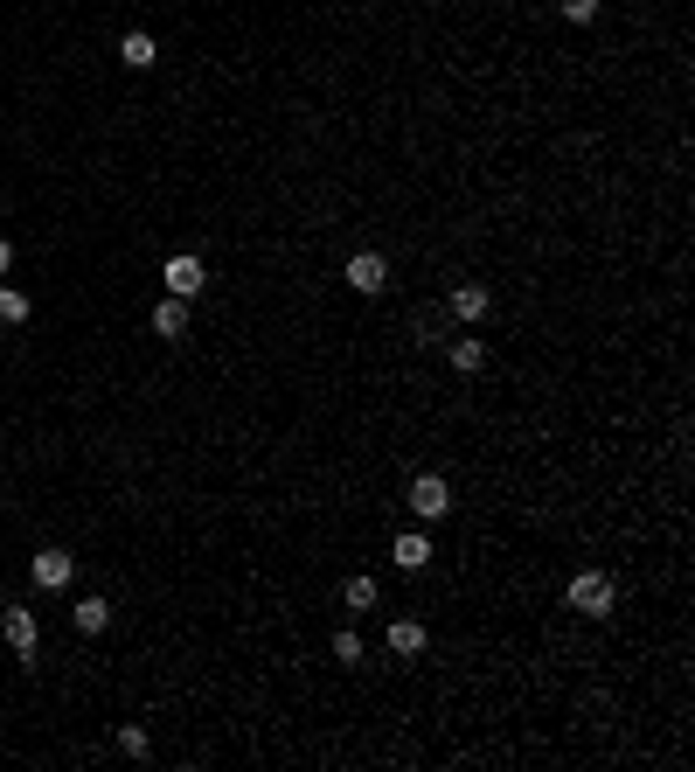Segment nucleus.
Returning a JSON list of instances; mask_svg holds the SVG:
<instances>
[{
  "label": "nucleus",
  "mask_w": 695,
  "mask_h": 772,
  "mask_svg": "<svg viewBox=\"0 0 695 772\" xmlns=\"http://www.w3.org/2000/svg\"><path fill=\"white\" fill-rule=\"evenodd\" d=\"M570 613L605 619L612 613V578H605V571H577V578H570Z\"/></svg>",
  "instance_id": "nucleus-1"
},
{
  "label": "nucleus",
  "mask_w": 695,
  "mask_h": 772,
  "mask_svg": "<svg viewBox=\"0 0 695 772\" xmlns=\"http://www.w3.org/2000/svg\"><path fill=\"white\" fill-rule=\"evenodd\" d=\"M480 362H487V341H473V334H466V341H452V369H459V376H473Z\"/></svg>",
  "instance_id": "nucleus-13"
},
{
  "label": "nucleus",
  "mask_w": 695,
  "mask_h": 772,
  "mask_svg": "<svg viewBox=\"0 0 695 772\" xmlns=\"http://www.w3.org/2000/svg\"><path fill=\"white\" fill-rule=\"evenodd\" d=\"M160 279H167V293H174V300H195V293L209 286L202 258H188V251H181V258H167V272H160Z\"/></svg>",
  "instance_id": "nucleus-4"
},
{
  "label": "nucleus",
  "mask_w": 695,
  "mask_h": 772,
  "mask_svg": "<svg viewBox=\"0 0 695 772\" xmlns=\"http://www.w3.org/2000/svg\"><path fill=\"white\" fill-rule=\"evenodd\" d=\"M411 508L424 515V522H445V515H452V487H445L438 473H417L411 480Z\"/></svg>",
  "instance_id": "nucleus-2"
},
{
  "label": "nucleus",
  "mask_w": 695,
  "mask_h": 772,
  "mask_svg": "<svg viewBox=\"0 0 695 772\" xmlns=\"http://www.w3.org/2000/svg\"><path fill=\"white\" fill-rule=\"evenodd\" d=\"M119 752H126V759H146V752H153V738H146L139 724H119Z\"/></svg>",
  "instance_id": "nucleus-16"
},
{
  "label": "nucleus",
  "mask_w": 695,
  "mask_h": 772,
  "mask_svg": "<svg viewBox=\"0 0 695 772\" xmlns=\"http://www.w3.org/2000/svg\"><path fill=\"white\" fill-rule=\"evenodd\" d=\"M153 56H160V49H153V35H126V42H119V63H126V70H153Z\"/></svg>",
  "instance_id": "nucleus-9"
},
{
  "label": "nucleus",
  "mask_w": 695,
  "mask_h": 772,
  "mask_svg": "<svg viewBox=\"0 0 695 772\" xmlns=\"http://www.w3.org/2000/svg\"><path fill=\"white\" fill-rule=\"evenodd\" d=\"M341 606H348V613H369V606H376V578H348V585H341Z\"/></svg>",
  "instance_id": "nucleus-14"
},
{
  "label": "nucleus",
  "mask_w": 695,
  "mask_h": 772,
  "mask_svg": "<svg viewBox=\"0 0 695 772\" xmlns=\"http://www.w3.org/2000/svg\"><path fill=\"white\" fill-rule=\"evenodd\" d=\"M0 633H7V647H14V654L35 668V647H42V633H35V613H28V606H7V613H0Z\"/></svg>",
  "instance_id": "nucleus-3"
},
{
  "label": "nucleus",
  "mask_w": 695,
  "mask_h": 772,
  "mask_svg": "<svg viewBox=\"0 0 695 772\" xmlns=\"http://www.w3.org/2000/svg\"><path fill=\"white\" fill-rule=\"evenodd\" d=\"M348 286H355V293H383V286H390V265H383L376 251H355V258H348Z\"/></svg>",
  "instance_id": "nucleus-5"
},
{
  "label": "nucleus",
  "mask_w": 695,
  "mask_h": 772,
  "mask_svg": "<svg viewBox=\"0 0 695 772\" xmlns=\"http://www.w3.org/2000/svg\"><path fill=\"white\" fill-rule=\"evenodd\" d=\"M70 619H77V633H105V626H112V606H105V599H84Z\"/></svg>",
  "instance_id": "nucleus-12"
},
{
  "label": "nucleus",
  "mask_w": 695,
  "mask_h": 772,
  "mask_svg": "<svg viewBox=\"0 0 695 772\" xmlns=\"http://www.w3.org/2000/svg\"><path fill=\"white\" fill-rule=\"evenodd\" d=\"M452 313H459V320H487V286H459V293H452Z\"/></svg>",
  "instance_id": "nucleus-11"
},
{
  "label": "nucleus",
  "mask_w": 695,
  "mask_h": 772,
  "mask_svg": "<svg viewBox=\"0 0 695 772\" xmlns=\"http://www.w3.org/2000/svg\"><path fill=\"white\" fill-rule=\"evenodd\" d=\"M28 571H35V585H42V592H63V585H70V571H77V557H70V550H42Z\"/></svg>",
  "instance_id": "nucleus-6"
},
{
  "label": "nucleus",
  "mask_w": 695,
  "mask_h": 772,
  "mask_svg": "<svg viewBox=\"0 0 695 772\" xmlns=\"http://www.w3.org/2000/svg\"><path fill=\"white\" fill-rule=\"evenodd\" d=\"M556 7H563V21H577V28L598 21V0H556Z\"/></svg>",
  "instance_id": "nucleus-18"
},
{
  "label": "nucleus",
  "mask_w": 695,
  "mask_h": 772,
  "mask_svg": "<svg viewBox=\"0 0 695 772\" xmlns=\"http://www.w3.org/2000/svg\"><path fill=\"white\" fill-rule=\"evenodd\" d=\"M390 557H397V571H424V564H431V536H397V543H390Z\"/></svg>",
  "instance_id": "nucleus-8"
},
{
  "label": "nucleus",
  "mask_w": 695,
  "mask_h": 772,
  "mask_svg": "<svg viewBox=\"0 0 695 772\" xmlns=\"http://www.w3.org/2000/svg\"><path fill=\"white\" fill-rule=\"evenodd\" d=\"M334 661H362V633H355V626L334 633Z\"/></svg>",
  "instance_id": "nucleus-17"
},
{
  "label": "nucleus",
  "mask_w": 695,
  "mask_h": 772,
  "mask_svg": "<svg viewBox=\"0 0 695 772\" xmlns=\"http://www.w3.org/2000/svg\"><path fill=\"white\" fill-rule=\"evenodd\" d=\"M21 320H28V293L0 286V327H21Z\"/></svg>",
  "instance_id": "nucleus-15"
},
{
  "label": "nucleus",
  "mask_w": 695,
  "mask_h": 772,
  "mask_svg": "<svg viewBox=\"0 0 695 772\" xmlns=\"http://www.w3.org/2000/svg\"><path fill=\"white\" fill-rule=\"evenodd\" d=\"M390 654H404V661L424 654V626H417V619H397V626H390Z\"/></svg>",
  "instance_id": "nucleus-10"
},
{
  "label": "nucleus",
  "mask_w": 695,
  "mask_h": 772,
  "mask_svg": "<svg viewBox=\"0 0 695 772\" xmlns=\"http://www.w3.org/2000/svg\"><path fill=\"white\" fill-rule=\"evenodd\" d=\"M7 265H14V244H7V237H0V279H7Z\"/></svg>",
  "instance_id": "nucleus-19"
},
{
  "label": "nucleus",
  "mask_w": 695,
  "mask_h": 772,
  "mask_svg": "<svg viewBox=\"0 0 695 772\" xmlns=\"http://www.w3.org/2000/svg\"><path fill=\"white\" fill-rule=\"evenodd\" d=\"M153 334H167V341H181V334H188V300H174V293H167V300L153 307Z\"/></svg>",
  "instance_id": "nucleus-7"
}]
</instances>
